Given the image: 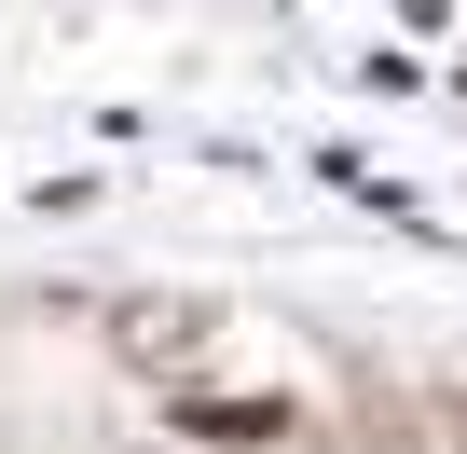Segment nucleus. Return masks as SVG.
Here are the masks:
<instances>
[{"mask_svg": "<svg viewBox=\"0 0 467 454\" xmlns=\"http://www.w3.org/2000/svg\"><path fill=\"white\" fill-rule=\"evenodd\" d=\"M97 331H110V358H124V372H151V385H179V372L206 358V331H220V303H206V290H124V303H110Z\"/></svg>", "mask_w": 467, "mask_h": 454, "instance_id": "f257e3e1", "label": "nucleus"}, {"mask_svg": "<svg viewBox=\"0 0 467 454\" xmlns=\"http://www.w3.org/2000/svg\"><path fill=\"white\" fill-rule=\"evenodd\" d=\"M179 427L192 440H289V399H206V385H179Z\"/></svg>", "mask_w": 467, "mask_h": 454, "instance_id": "f03ea898", "label": "nucleus"}]
</instances>
